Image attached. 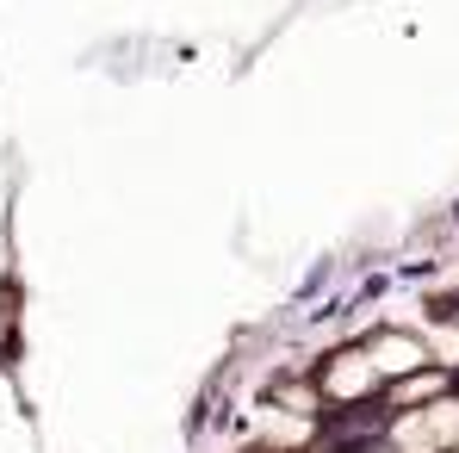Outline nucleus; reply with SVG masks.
I'll use <instances>...</instances> for the list:
<instances>
[{
	"label": "nucleus",
	"instance_id": "obj_1",
	"mask_svg": "<svg viewBox=\"0 0 459 453\" xmlns=\"http://www.w3.org/2000/svg\"><path fill=\"white\" fill-rule=\"evenodd\" d=\"M391 448L397 453H454L459 448V397L441 391V404H429L422 416H397L391 423Z\"/></svg>",
	"mask_w": 459,
	"mask_h": 453
},
{
	"label": "nucleus",
	"instance_id": "obj_2",
	"mask_svg": "<svg viewBox=\"0 0 459 453\" xmlns=\"http://www.w3.org/2000/svg\"><path fill=\"white\" fill-rule=\"evenodd\" d=\"M379 385H385V379L373 373L367 348H342V354L329 361V373H316V391H323L329 404H342V410H360Z\"/></svg>",
	"mask_w": 459,
	"mask_h": 453
},
{
	"label": "nucleus",
	"instance_id": "obj_3",
	"mask_svg": "<svg viewBox=\"0 0 459 453\" xmlns=\"http://www.w3.org/2000/svg\"><path fill=\"white\" fill-rule=\"evenodd\" d=\"M367 361H373V373H379V379L422 373V348H416L410 335H379V342H367Z\"/></svg>",
	"mask_w": 459,
	"mask_h": 453
}]
</instances>
